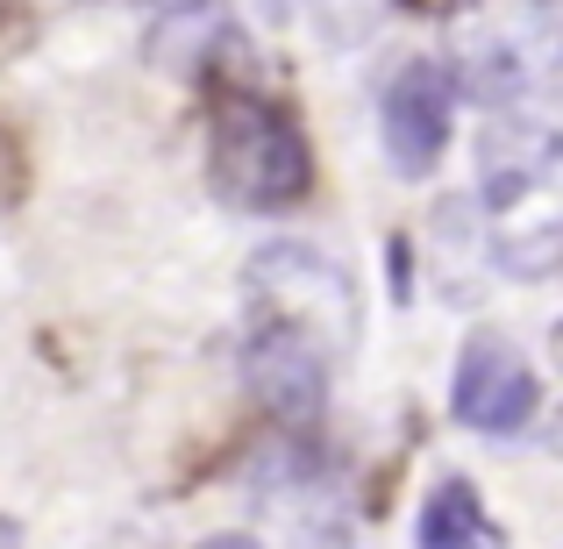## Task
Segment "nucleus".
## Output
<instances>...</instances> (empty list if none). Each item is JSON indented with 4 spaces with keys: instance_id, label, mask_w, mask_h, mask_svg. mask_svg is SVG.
Returning a JSON list of instances; mask_svg holds the SVG:
<instances>
[{
    "instance_id": "1",
    "label": "nucleus",
    "mask_w": 563,
    "mask_h": 549,
    "mask_svg": "<svg viewBox=\"0 0 563 549\" xmlns=\"http://www.w3.org/2000/svg\"><path fill=\"white\" fill-rule=\"evenodd\" d=\"M357 343V286L307 243H264L243 272V378L286 428H314Z\"/></svg>"
},
{
    "instance_id": "2",
    "label": "nucleus",
    "mask_w": 563,
    "mask_h": 549,
    "mask_svg": "<svg viewBox=\"0 0 563 549\" xmlns=\"http://www.w3.org/2000/svg\"><path fill=\"white\" fill-rule=\"evenodd\" d=\"M485 243L514 278H550L563 257V165L550 114H493L478 143Z\"/></svg>"
},
{
    "instance_id": "3",
    "label": "nucleus",
    "mask_w": 563,
    "mask_h": 549,
    "mask_svg": "<svg viewBox=\"0 0 563 549\" xmlns=\"http://www.w3.org/2000/svg\"><path fill=\"white\" fill-rule=\"evenodd\" d=\"M207 179L235 215H286L314 186V151L286 100L264 86H221L214 136H207Z\"/></svg>"
},
{
    "instance_id": "4",
    "label": "nucleus",
    "mask_w": 563,
    "mask_h": 549,
    "mask_svg": "<svg viewBox=\"0 0 563 549\" xmlns=\"http://www.w3.org/2000/svg\"><path fill=\"white\" fill-rule=\"evenodd\" d=\"M257 521H264L257 549H350L343 493L321 471V457L292 450V442L257 471Z\"/></svg>"
},
{
    "instance_id": "5",
    "label": "nucleus",
    "mask_w": 563,
    "mask_h": 549,
    "mask_svg": "<svg viewBox=\"0 0 563 549\" xmlns=\"http://www.w3.org/2000/svg\"><path fill=\"white\" fill-rule=\"evenodd\" d=\"M536 407H542V378H536V364L521 358V343L478 329L464 343V358H456L450 414L464 428H478V436H521V428L536 421Z\"/></svg>"
},
{
    "instance_id": "6",
    "label": "nucleus",
    "mask_w": 563,
    "mask_h": 549,
    "mask_svg": "<svg viewBox=\"0 0 563 549\" xmlns=\"http://www.w3.org/2000/svg\"><path fill=\"white\" fill-rule=\"evenodd\" d=\"M450 114H456V72L442 57H413L393 72L378 108V136L399 179H428L450 151Z\"/></svg>"
},
{
    "instance_id": "7",
    "label": "nucleus",
    "mask_w": 563,
    "mask_h": 549,
    "mask_svg": "<svg viewBox=\"0 0 563 549\" xmlns=\"http://www.w3.org/2000/svg\"><path fill=\"white\" fill-rule=\"evenodd\" d=\"M421 549H507V528L485 514L471 479H435L421 499Z\"/></svg>"
},
{
    "instance_id": "8",
    "label": "nucleus",
    "mask_w": 563,
    "mask_h": 549,
    "mask_svg": "<svg viewBox=\"0 0 563 549\" xmlns=\"http://www.w3.org/2000/svg\"><path fill=\"white\" fill-rule=\"evenodd\" d=\"M200 549H257V536H207Z\"/></svg>"
},
{
    "instance_id": "9",
    "label": "nucleus",
    "mask_w": 563,
    "mask_h": 549,
    "mask_svg": "<svg viewBox=\"0 0 563 549\" xmlns=\"http://www.w3.org/2000/svg\"><path fill=\"white\" fill-rule=\"evenodd\" d=\"M136 8H157V14H179V8H192V0H136Z\"/></svg>"
},
{
    "instance_id": "10",
    "label": "nucleus",
    "mask_w": 563,
    "mask_h": 549,
    "mask_svg": "<svg viewBox=\"0 0 563 549\" xmlns=\"http://www.w3.org/2000/svg\"><path fill=\"white\" fill-rule=\"evenodd\" d=\"M413 14H450V0H407Z\"/></svg>"
},
{
    "instance_id": "11",
    "label": "nucleus",
    "mask_w": 563,
    "mask_h": 549,
    "mask_svg": "<svg viewBox=\"0 0 563 549\" xmlns=\"http://www.w3.org/2000/svg\"><path fill=\"white\" fill-rule=\"evenodd\" d=\"M0 172H8V151H0Z\"/></svg>"
},
{
    "instance_id": "12",
    "label": "nucleus",
    "mask_w": 563,
    "mask_h": 549,
    "mask_svg": "<svg viewBox=\"0 0 563 549\" xmlns=\"http://www.w3.org/2000/svg\"><path fill=\"white\" fill-rule=\"evenodd\" d=\"M0 14H8V0H0Z\"/></svg>"
}]
</instances>
